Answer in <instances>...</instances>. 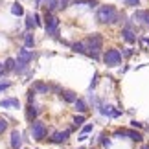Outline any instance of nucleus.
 I'll return each instance as SVG.
<instances>
[{
  "label": "nucleus",
  "mask_w": 149,
  "mask_h": 149,
  "mask_svg": "<svg viewBox=\"0 0 149 149\" xmlns=\"http://www.w3.org/2000/svg\"><path fill=\"white\" fill-rule=\"evenodd\" d=\"M131 127H133V129H142V127H144V123H142V122H136V120H133V122H131Z\"/></svg>",
  "instance_id": "2f4dec72"
},
{
  "label": "nucleus",
  "mask_w": 149,
  "mask_h": 149,
  "mask_svg": "<svg viewBox=\"0 0 149 149\" xmlns=\"http://www.w3.org/2000/svg\"><path fill=\"white\" fill-rule=\"evenodd\" d=\"M122 39L125 42H129V44H134L136 42V33L133 31V30H129V28H122Z\"/></svg>",
  "instance_id": "9b49d317"
},
{
  "label": "nucleus",
  "mask_w": 149,
  "mask_h": 149,
  "mask_svg": "<svg viewBox=\"0 0 149 149\" xmlns=\"http://www.w3.org/2000/svg\"><path fill=\"white\" fill-rule=\"evenodd\" d=\"M33 57H35V54H33L31 50H28V48H20V50H19V57H17V63H24V65H30V63L33 61Z\"/></svg>",
  "instance_id": "0eeeda50"
},
{
  "label": "nucleus",
  "mask_w": 149,
  "mask_h": 149,
  "mask_svg": "<svg viewBox=\"0 0 149 149\" xmlns=\"http://www.w3.org/2000/svg\"><path fill=\"white\" fill-rule=\"evenodd\" d=\"M74 107H76V111H77L79 114H85V112L88 111V107H87V101H85V100H81V98H79L76 103H74Z\"/></svg>",
  "instance_id": "f3484780"
},
{
  "label": "nucleus",
  "mask_w": 149,
  "mask_h": 149,
  "mask_svg": "<svg viewBox=\"0 0 149 149\" xmlns=\"http://www.w3.org/2000/svg\"><path fill=\"white\" fill-rule=\"evenodd\" d=\"M11 13H13L15 17H20V15H24V8H22L19 2H15L13 6H11Z\"/></svg>",
  "instance_id": "4be33fe9"
},
{
  "label": "nucleus",
  "mask_w": 149,
  "mask_h": 149,
  "mask_svg": "<svg viewBox=\"0 0 149 149\" xmlns=\"http://www.w3.org/2000/svg\"><path fill=\"white\" fill-rule=\"evenodd\" d=\"M85 48H87V55L92 57V59L98 61L100 59V54H101V48H103V37L100 33H92L85 39Z\"/></svg>",
  "instance_id": "f257e3e1"
},
{
  "label": "nucleus",
  "mask_w": 149,
  "mask_h": 149,
  "mask_svg": "<svg viewBox=\"0 0 149 149\" xmlns=\"http://www.w3.org/2000/svg\"><path fill=\"white\" fill-rule=\"evenodd\" d=\"M9 144H11V149H22V134L19 133V131H13L11 133V140H9Z\"/></svg>",
  "instance_id": "9d476101"
},
{
  "label": "nucleus",
  "mask_w": 149,
  "mask_h": 149,
  "mask_svg": "<svg viewBox=\"0 0 149 149\" xmlns=\"http://www.w3.org/2000/svg\"><path fill=\"white\" fill-rule=\"evenodd\" d=\"M35 90H33V88H30V90H28V105H33V100H35Z\"/></svg>",
  "instance_id": "cd10ccee"
},
{
  "label": "nucleus",
  "mask_w": 149,
  "mask_h": 149,
  "mask_svg": "<svg viewBox=\"0 0 149 149\" xmlns=\"http://www.w3.org/2000/svg\"><path fill=\"white\" fill-rule=\"evenodd\" d=\"M28 70V65H24V63H17L15 66V74H24Z\"/></svg>",
  "instance_id": "393cba45"
},
{
  "label": "nucleus",
  "mask_w": 149,
  "mask_h": 149,
  "mask_svg": "<svg viewBox=\"0 0 149 149\" xmlns=\"http://www.w3.org/2000/svg\"><path fill=\"white\" fill-rule=\"evenodd\" d=\"M33 90H35V92H41V94H48L50 87L46 83H42V81H35V83H33Z\"/></svg>",
  "instance_id": "dca6fc26"
},
{
  "label": "nucleus",
  "mask_w": 149,
  "mask_h": 149,
  "mask_svg": "<svg viewBox=\"0 0 149 149\" xmlns=\"http://www.w3.org/2000/svg\"><path fill=\"white\" fill-rule=\"evenodd\" d=\"M142 42H146V44H149V39H147V37H142Z\"/></svg>",
  "instance_id": "e433bc0d"
},
{
  "label": "nucleus",
  "mask_w": 149,
  "mask_h": 149,
  "mask_svg": "<svg viewBox=\"0 0 149 149\" xmlns=\"http://www.w3.org/2000/svg\"><path fill=\"white\" fill-rule=\"evenodd\" d=\"M31 28H35V19H33V15H28L26 17V30H31Z\"/></svg>",
  "instance_id": "b1692460"
},
{
  "label": "nucleus",
  "mask_w": 149,
  "mask_h": 149,
  "mask_svg": "<svg viewBox=\"0 0 149 149\" xmlns=\"http://www.w3.org/2000/svg\"><path fill=\"white\" fill-rule=\"evenodd\" d=\"M61 98L65 100L66 103H76L79 98H77V94L76 92H72V90H65V92H61Z\"/></svg>",
  "instance_id": "2eb2a0df"
},
{
  "label": "nucleus",
  "mask_w": 149,
  "mask_h": 149,
  "mask_svg": "<svg viewBox=\"0 0 149 149\" xmlns=\"http://www.w3.org/2000/svg\"><path fill=\"white\" fill-rule=\"evenodd\" d=\"M123 136H129L133 142H142L144 140L142 133H138V131H134V129H123Z\"/></svg>",
  "instance_id": "4468645a"
},
{
  "label": "nucleus",
  "mask_w": 149,
  "mask_h": 149,
  "mask_svg": "<svg viewBox=\"0 0 149 149\" xmlns=\"http://www.w3.org/2000/svg\"><path fill=\"white\" fill-rule=\"evenodd\" d=\"M46 134H48V127H46L42 122L35 120V122L31 123V136H33V140L41 142V140L46 138Z\"/></svg>",
  "instance_id": "39448f33"
},
{
  "label": "nucleus",
  "mask_w": 149,
  "mask_h": 149,
  "mask_svg": "<svg viewBox=\"0 0 149 149\" xmlns=\"http://www.w3.org/2000/svg\"><path fill=\"white\" fill-rule=\"evenodd\" d=\"M6 129H8V120L0 116V134H4V133H6Z\"/></svg>",
  "instance_id": "bb28decb"
},
{
  "label": "nucleus",
  "mask_w": 149,
  "mask_h": 149,
  "mask_svg": "<svg viewBox=\"0 0 149 149\" xmlns=\"http://www.w3.org/2000/svg\"><path fill=\"white\" fill-rule=\"evenodd\" d=\"M4 66H6V72H15V66H17V59H6L4 61Z\"/></svg>",
  "instance_id": "412c9836"
},
{
  "label": "nucleus",
  "mask_w": 149,
  "mask_h": 149,
  "mask_svg": "<svg viewBox=\"0 0 149 149\" xmlns=\"http://www.w3.org/2000/svg\"><path fill=\"white\" fill-rule=\"evenodd\" d=\"M85 123V116L83 114H79V116L74 118V127H79V125H83Z\"/></svg>",
  "instance_id": "a878e982"
},
{
  "label": "nucleus",
  "mask_w": 149,
  "mask_h": 149,
  "mask_svg": "<svg viewBox=\"0 0 149 149\" xmlns=\"http://www.w3.org/2000/svg\"><path fill=\"white\" fill-rule=\"evenodd\" d=\"M140 149H149V144H142V147Z\"/></svg>",
  "instance_id": "4c0bfd02"
},
{
  "label": "nucleus",
  "mask_w": 149,
  "mask_h": 149,
  "mask_svg": "<svg viewBox=\"0 0 149 149\" xmlns=\"http://www.w3.org/2000/svg\"><path fill=\"white\" fill-rule=\"evenodd\" d=\"M131 19L138 20V22H142V24H146V26H149V9H136Z\"/></svg>",
  "instance_id": "1a4fd4ad"
},
{
  "label": "nucleus",
  "mask_w": 149,
  "mask_h": 149,
  "mask_svg": "<svg viewBox=\"0 0 149 149\" xmlns=\"http://www.w3.org/2000/svg\"><path fill=\"white\" fill-rule=\"evenodd\" d=\"M68 136H70V131H57V133H54L48 138V142L50 144H65V142L68 140Z\"/></svg>",
  "instance_id": "423d86ee"
},
{
  "label": "nucleus",
  "mask_w": 149,
  "mask_h": 149,
  "mask_svg": "<svg viewBox=\"0 0 149 149\" xmlns=\"http://www.w3.org/2000/svg\"><path fill=\"white\" fill-rule=\"evenodd\" d=\"M103 63H105L109 68H114V66L122 65V52L116 50V48L105 50V54H103Z\"/></svg>",
  "instance_id": "20e7f679"
},
{
  "label": "nucleus",
  "mask_w": 149,
  "mask_h": 149,
  "mask_svg": "<svg viewBox=\"0 0 149 149\" xmlns=\"http://www.w3.org/2000/svg\"><path fill=\"white\" fill-rule=\"evenodd\" d=\"M44 28H46V35H50V37H54V39L59 41V19L54 17L50 11L44 13Z\"/></svg>",
  "instance_id": "7ed1b4c3"
},
{
  "label": "nucleus",
  "mask_w": 149,
  "mask_h": 149,
  "mask_svg": "<svg viewBox=\"0 0 149 149\" xmlns=\"http://www.w3.org/2000/svg\"><path fill=\"white\" fill-rule=\"evenodd\" d=\"M6 74V66H4V63H0V77H2Z\"/></svg>",
  "instance_id": "c9c22d12"
},
{
  "label": "nucleus",
  "mask_w": 149,
  "mask_h": 149,
  "mask_svg": "<svg viewBox=\"0 0 149 149\" xmlns=\"http://www.w3.org/2000/svg\"><path fill=\"white\" fill-rule=\"evenodd\" d=\"M125 6H129V8H136V6L140 4V0H123Z\"/></svg>",
  "instance_id": "c756f323"
},
{
  "label": "nucleus",
  "mask_w": 149,
  "mask_h": 149,
  "mask_svg": "<svg viewBox=\"0 0 149 149\" xmlns=\"http://www.w3.org/2000/svg\"><path fill=\"white\" fill-rule=\"evenodd\" d=\"M92 129H94V123H87V125H85V127L81 129V134L87 136L88 133H92Z\"/></svg>",
  "instance_id": "c85d7f7f"
},
{
  "label": "nucleus",
  "mask_w": 149,
  "mask_h": 149,
  "mask_svg": "<svg viewBox=\"0 0 149 149\" xmlns=\"http://www.w3.org/2000/svg\"><path fill=\"white\" fill-rule=\"evenodd\" d=\"M35 46V37L31 33H24V48H33Z\"/></svg>",
  "instance_id": "6ab92c4d"
},
{
  "label": "nucleus",
  "mask_w": 149,
  "mask_h": 149,
  "mask_svg": "<svg viewBox=\"0 0 149 149\" xmlns=\"http://www.w3.org/2000/svg\"><path fill=\"white\" fill-rule=\"evenodd\" d=\"M37 116H39V109L35 105H28L26 107V118H28V122L33 123L37 120Z\"/></svg>",
  "instance_id": "ddd939ff"
},
{
  "label": "nucleus",
  "mask_w": 149,
  "mask_h": 149,
  "mask_svg": "<svg viewBox=\"0 0 149 149\" xmlns=\"http://www.w3.org/2000/svg\"><path fill=\"white\" fill-rule=\"evenodd\" d=\"M44 4H46V9L50 11H55L57 8H59V4H61V0H44Z\"/></svg>",
  "instance_id": "aec40b11"
},
{
  "label": "nucleus",
  "mask_w": 149,
  "mask_h": 149,
  "mask_svg": "<svg viewBox=\"0 0 149 149\" xmlns=\"http://www.w3.org/2000/svg\"><path fill=\"white\" fill-rule=\"evenodd\" d=\"M72 52H76V54H85L87 55V48H85V42H72L70 44Z\"/></svg>",
  "instance_id": "a211bd4d"
},
{
  "label": "nucleus",
  "mask_w": 149,
  "mask_h": 149,
  "mask_svg": "<svg viewBox=\"0 0 149 149\" xmlns=\"http://www.w3.org/2000/svg\"><path fill=\"white\" fill-rule=\"evenodd\" d=\"M0 107H2V109H19L20 101L17 98H6V100L0 101Z\"/></svg>",
  "instance_id": "f8f14e48"
},
{
  "label": "nucleus",
  "mask_w": 149,
  "mask_h": 149,
  "mask_svg": "<svg viewBox=\"0 0 149 149\" xmlns=\"http://www.w3.org/2000/svg\"><path fill=\"white\" fill-rule=\"evenodd\" d=\"M98 79H100V74H94V77H92V81H90V90H92L94 87H96V85H98Z\"/></svg>",
  "instance_id": "7c9ffc66"
},
{
  "label": "nucleus",
  "mask_w": 149,
  "mask_h": 149,
  "mask_svg": "<svg viewBox=\"0 0 149 149\" xmlns=\"http://www.w3.org/2000/svg\"><path fill=\"white\" fill-rule=\"evenodd\" d=\"M100 112L103 114V116H107V118H118V116H122V111L120 109H114L111 105H100Z\"/></svg>",
  "instance_id": "6e6552de"
},
{
  "label": "nucleus",
  "mask_w": 149,
  "mask_h": 149,
  "mask_svg": "<svg viewBox=\"0 0 149 149\" xmlns=\"http://www.w3.org/2000/svg\"><path fill=\"white\" fill-rule=\"evenodd\" d=\"M100 144H101V147H111V138H109V136H105V134H101L100 136Z\"/></svg>",
  "instance_id": "5701e85b"
},
{
  "label": "nucleus",
  "mask_w": 149,
  "mask_h": 149,
  "mask_svg": "<svg viewBox=\"0 0 149 149\" xmlns=\"http://www.w3.org/2000/svg\"><path fill=\"white\" fill-rule=\"evenodd\" d=\"M11 87V83L9 81H4V83H0V92H4V90H8Z\"/></svg>",
  "instance_id": "72a5a7b5"
},
{
  "label": "nucleus",
  "mask_w": 149,
  "mask_h": 149,
  "mask_svg": "<svg viewBox=\"0 0 149 149\" xmlns=\"http://www.w3.org/2000/svg\"><path fill=\"white\" fill-rule=\"evenodd\" d=\"M134 54V50H131V48H125L123 52H122V57H131Z\"/></svg>",
  "instance_id": "473e14b6"
},
{
  "label": "nucleus",
  "mask_w": 149,
  "mask_h": 149,
  "mask_svg": "<svg viewBox=\"0 0 149 149\" xmlns=\"http://www.w3.org/2000/svg\"><path fill=\"white\" fill-rule=\"evenodd\" d=\"M33 19H35V26H42V20H41V15L39 13L33 15Z\"/></svg>",
  "instance_id": "f704fd0d"
},
{
  "label": "nucleus",
  "mask_w": 149,
  "mask_h": 149,
  "mask_svg": "<svg viewBox=\"0 0 149 149\" xmlns=\"http://www.w3.org/2000/svg\"><path fill=\"white\" fill-rule=\"evenodd\" d=\"M96 19H98L101 24H114L120 19V13L114 6H100L98 13H96Z\"/></svg>",
  "instance_id": "f03ea898"
}]
</instances>
